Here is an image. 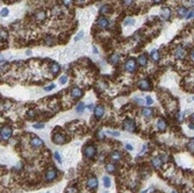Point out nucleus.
Returning a JSON list of instances; mask_svg holds the SVG:
<instances>
[{
    "label": "nucleus",
    "instance_id": "1",
    "mask_svg": "<svg viewBox=\"0 0 194 193\" xmlns=\"http://www.w3.org/2000/svg\"><path fill=\"white\" fill-rule=\"evenodd\" d=\"M83 154H84V157L87 160H91L97 155V148L92 144H89V146H85L84 149H83Z\"/></svg>",
    "mask_w": 194,
    "mask_h": 193
},
{
    "label": "nucleus",
    "instance_id": "2",
    "mask_svg": "<svg viewBox=\"0 0 194 193\" xmlns=\"http://www.w3.org/2000/svg\"><path fill=\"white\" fill-rule=\"evenodd\" d=\"M12 133H13V129L9 127V126H5L1 128L0 130V136H1V141H8L9 137L12 136Z\"/></svg>",
    "mask_w": 194,
    "mask_h": 193
},
{
    "label": "nucleus",
    "instance_id": "3",
    "mask_svg": "<svg viewBox=\"0 0 194 193\" xmlns=\"http://www.w3.org/2000/svg\"><path fill=\"white\" fill-rule=\"evenodd\" d=\"M123 129L125 130H127V132H129V133H133V132H135L136 130V125H135V122L133 121V120H130V119H126L125 121H123Z\"/></svg>",
    "mask_w": 194,
    "mask_h": 193
},
{
    "label": "nucleus",
    "instance_id": "4",
    "mask_svg": "<svg viewBox=\"0 0 194 193\" xmlns=\"http://www.w3.org/2000/svg\"><path fill=\"white\" fill-rule=\"evenodd\" d=\"M125 69L127 70L128 72H130V73L135 72V71H136V69H137V62H136L134 58H129V59L126 62Z\"/></svg>",
    "mask_w": 194,
    "mask_h": 193
},
{
    "label": "nucleus",
    "instance_id": "5",
    "mask_svg": "<svg viewBox=\"0 0 194 193\" xmlns=\"http://www.w3.org/2000/svg\"><path fill=\"white\" fill-rule=\"evenodd\" d=\"M52 142L55 144H64L66 142V138L62 133H55L52 135Z\"/></svg>",
    "mask_w": 194,
    "mask_h": 193
},
{
    "label": "nucleus",
    "instance_id": "6",
    "mask_svg": "<svg viewBox=\"0 0 194 193\" xmlns=\"http://www.w3.org/2000/svg\"><path fill=\"white\" fill-rule=\"evenodd\" d=\"M56 177H57V171H56L54 168L49 169V170L45 172V180H47V182H54V180L56 179Z\"/></svg>",
    "mask_w": 194,
    "mask_h": 193
},
{
    "label": "nucleus",
    "instance_id": "7",
    "mask_svg": "<svg viewBox=\"0 0 194 193\" xmlns=\"http://www.w3.org/2000/svg\"><path fill=\"white\" fill-rule=\"evenodd\" d=\"M138 87L142 91H149L151 89V84H150V81L148 79H142V80H139V83H138Z\"/></svg>",
    "mask_w": 194,
    "mask_h": 193
},
{
    "label": "nucleus",
    "instance_id": "8",
    "mask_svg": "<svg viewBox=\"0 0 194 193\" xmlns=\"http://www.w3.org/2000/svg\"><path fill=\"white\" fill-rule=\"evenodd\" d=\"M43 140L42 138H40V137H33L31 140H30V144H31V147L33 148H41L42 146H43Z\"/></svg>",
    "mask_w": 194,
    "mask_h": 193
},
{
    "label": "nucleus",
    "instance_id": "9",
    "mask_svg": "<svg viewBox=\"0 0 194 193\" xmlns=\"http://www.w3.org/2000/svg\"><path fill=\"white\" fill-rule=\"evenodd\" d=\"M151 163H152V166L155 168V169H161L162 168V165H163V158L161 156H157V157H153L152 158V161H151Z\"/></svg>",
    "mask_w": 194,
    "mask_h": 193
},
{
    "label": "nucleus",
    "instance_id": "10",
    "mask_svg": "<svg viewBox=\"0 0 194 193\" xmlns=\"http://www.w3.org/2000/svg\"><path fill=\"white\" fill-rule=\"evenodd\" d=\"M87 187L91 190H95L98 187V179L97 177H90L89 180H87Z\"/></svg>",
    "mask_w": 194,
    "mask_h": 193
},
{
    "label": "nucleus",
    "instance_id": "11",
    "mask_svg": "<svg viewBox=\"0 0 194 193\" xmlns=\"http://www.w3.org/2000/svg\"><path fill=\"white\" fill-rule=\"evenodd\" d=\"M108 25H109V21L106 19L105 16H100L99 19H98V26L100 27V28H102V29H105V28H107L108 27Z\"/></svg>",
    "mask_w": 194,
    "mask_h": 193
},
{
    "label": "nucleus",
    "instance_id": "12",
    "mask_svg": "<svg viewBox=\"0 0 194 193\" xmlns=\"http://www.w3.org/2000/svg\"><path fill=\"white\" fill-rule=\"evenodd\" d=\"M103 114H105V108H103V106H101V105L97 106L95 110H94V115H95V118H97V119H101Z\"/></svg>",
    "mask_w": 194,
    "mask_h": 193
},
{
    "label": "nucleus",
    "instance_id": "13",
    "mask_svg": "<svg viewBox=\"0 0 194 193\" xmlns=\"http://www.w3.org/2000/svg\"><path fill=\"white\" fill-rule=\"evenodd\" d=\"M166 127H167V125H166V121L164 119H158L157 120V128L161 132H165Z\"/></svg>",
    "mask_w": 194,
    "mask_h": 193
},
{
    "label": "nucleus",
    "instance_id": "14",
    "mask_svg": "<svg viewBox=\"0 0 194 193\" xmlns=\"http://www.w3.org/2000/svg\"><path fill=\"white\" fill-rule=\"evenodd\" d=\"M109 157H111V160L113 162H120L122 160V155H121L120 151H112Z\"/></svg>",
    "mask_w": 194,
    "mask_h": 193
},
{
    "label": "nucleus",
    "instance_id": "15",
    "mask_svg": "<svg viewBox=\"0 0 194 193\" xmlns=\"http://www.w3.org/2000/svg\"><path fill=\"white\" fill-rule=\"evenodd\" d=\"M71 97H73V98H80V97H83V91H81V89H79V87H72V90H71Z\"/></svg>",
    "mask_w": 194,
    "mask_h": 193
},
{
    "label": "nucleus",
    "instance_id": "16",
    "mask_svg": "<svg viewBox=\"0 0 194 193\" xmlns=\"http://www.w3.org/2000/svg\"><path fill=\"white\" fill-rule=\"evenodd\" d=\"M137 64H138V65H141V66H145V65L148 64L147 55H144V54L139 55V56H138V58H137Z\"/></svg>",
    "mask_w": 194,
    "mask_h": 193
},
{
    "label": "nucleus",
    "instance_id": "17",
    "mask_svg": "<svg viewBox=\"0 0 194 193\" xmlns=\"http://www.w3.org/2000/svg\"><path fill=\"white\" fill-rule=\"evenodd\" d=\"M174 56H175V58H178V59H181V58H184V57H185V50H184V48L179 47L177 50H175V52H174Z\"/></svg>",
    "mask_w": 194,
    "mask_h": 193
},
{
    "label": "nucleus",
    "instance_id": "18",
    "mask_svg": "<svg viewBox=\"0 0 194 193\" xmlns=\"http://www.w3.org/2000/svg\"><path fill=\"white\" fill-rule=\"evenodd\" d=\"M59 70H61V66H59L57 63H52V64L50 65V72L54 75V76H56V75L59 72Z\"/></svg>",
    "mask_w": 194,
    "mask_h": 193
},
{
    "label": "nucleus",
    "instance_id": "19",
    "mask_svg": "<svg viewBox=\"0 0 194 193\" xmlns=\"http://www.w3.org/2000/svg\"><path fill=\"white\" fill-rule=\"evenodd\" d=\"M161 13H162L163 19H165V20H169V19H170V16H171V9H170V8L164 7V8H162Z\"/></svg>",
    "mask_w": 194,
    "mask_h": 193
},
{
    "label": "nucleus",
    "instance_id": "20",
    "mask_svg": "<svg viewBox=\"0 0 194 193\" xmlns=\"http://www.w3.org/2000/svg\"><path fill=\"white\" fill-rule=\"evenodd\" d=\"M177 13H178V16L183 19V17H186V16H187L188 11H187L185 7L181 6V7H178V8H177Z\"/></svg>",
    "mask_w": 194,
    "mask_h": 193
},
{
    "label": "nucleus",
    "instance_id": "21",
    "mask_svg": "<svg viewBox=\"0 0 194 193\" xmlns=\"http://www.w3.org/2000/svg\"><path fill=\"white\" fill-rule=\"evenodd\" d=\"M152 114H153V111L150 108V107H144L142 108V115L144 118H152Z\"/></svg>",
    "mask_w": 194,
    "mask_h": 193
},
{
    "label": "nucleus",
    "instance_id": "22",
    "mask_svg": "<svg viewBox=\"0 0 194 193\" xmlns=\"http://www.w3.org/2000/svg\"><path fill=\"white\" fill-rule=\"evenodd\" d=\"M35 17H36V20L37 21H44L45 20V17H47V15H45V13L43 12V11H39V12H36L35 13Z\"/></svg>",
    "mask_w": 194,
    "mask_h": 193
},
{
    "label": "nucleus",
    "instance_id": "23",
    "mask_svg": "<svg viewBox=\"0 0 194 193\" xmlns=\"http://www.w3.org/2000/svg\"><path fill=\"white\" fill-rule=\"evenodd\" d=\"M119 62H120V56H119L117 54H114V55H112V56L109 57V63H111V64L115 65V64H117Z\"/></svg>",
    "mask_w": 194,
    "mask_h": 193
},
{
    "label": "nucleus",
    "instance_id": "24",
    "mask_svg": "<svg viewBox=\"0 0 194 193\" xmlns=\"http://www.w3.org/2000/svg\"><path fill=\"white\" fill-rule=\"evenodd\" d=\"M150 56H151V59H152L153 62L159 61V51H158V50H152L151 54H150Z\"/></svg>",
    "mask_w": 194,
    "mask_h": 193
},
{
    "label": "nucleus",
    "instance_id": "25",
    "mask_svg": "<svg viewBox=\"0 0 194 193\" xmlns=\"http://www.w3.org/2000/svg\"><path fill=\"white\" fill-rule=\"evenodd\" d=\"M106 171L109 172V173L115 172L116 171V166L114 165V163H108V164H106Z\"/></svg>",
    "mask_w": 194,
    "mask_h": 193
},
{
    "label": "nucleus",
    "instance_id": "26",
    "mask_svg": "<svg viewBox=\"0 0 194 193\" xmlns=\"http://www.w3.org/2000/svg\"><path fill=\"white\" fill-rule=\"evenodd\" d=\"M187 149L191 151V152H194V138H191L189 142L187 143Z\"/></svg>",
    "mask_w": 194,
    "mask_h": 193
},
{
    "label": "nucleus",
    "instance_id": "27",
    "mask_svg": "<svg viewBox=\"0 0 194 193\" xmlns=\"http://www.w3.org/2000/svg\"><path fill=\"white\" fill-rule=\"evenodd\" d=\"M84 108H85V106H84V102H78L77 104V106H76V111L78 112V113H83V111H84Z\"/></svg>",
    "mask_w": 194,
    "mask_h": 193
},
{
    "label": "nucleus",
    "instance_id": "28",
    "mask_svg": "<svg viewBox=\"0 0 194 193\" xmlns=\"http://www.w3.org/2000/svg\"><path fill=\"white\" fill-rule=\"evenodd\" d=\"M103 185H105V187H111V178L108 177V176H105L103 177Z\"/></svg>",
    "mask_w": 194,
    "mask_h": 193
},
{
    "label": "nucleus",
    "instance_id": "29",
    "mask_svg": "<svg viewBox=\"0 0 194 193\" xmlns=\"http://www.w3.org/2000/svg\"><path fill=\"white\" fill-rule=\"evenodd\" d=\"M108 12H109V6L108 5H103V6L100 7V13L101 14H106V13H108Z\"/></svg>",
    "mask_w": 194,
    "mask_h": 193
},
{
    "label": "nucleus",
    "instance_id": "30",
    "mask_svg": "<svg viewBox=\"0 0 194 193\" xmlns=\"http://www.w3.org/2000/svg\"><path fill=\"white\" fill-rule=\"evenodd\" d=\"M54 157H55V160H56L58 163H62V157H61V155L58 154V151H55V152H54Z\"/></svg>",
    "mask_w": 194,
    "mask_h": 193
},
{
    "label": "nucleus",
    "instance_id": "31",
    "mask_svg": "<svg viewBox=\"0 0 194 193\" xmlns=\"http://www.w3.org/2000/svg\"><path fill=\"white\" fill-rule=\"evenodd\" d=\"M133 23H134V19H131V17H128V19H126L125 22H123L125 26H129V25H133Z\"/></svg>",
    "mask_w": 194,
    "mask_h": 193
},
{
    "label": "nucleus",
    "instance_id": "32",
    "mask_svg": "<svg viewBox=\"0 0 194 193\" xmlns=\"http://www.w3.org/2000/svg\"><path fill=\"white\" fill-rule=\"evenodd\" d=\"M66 193H78V190L76 187H69L66 188Z\"/></svg>",
    "mask_w": 194,
    "mask_h": 193
},
{
    "label": "nucleus",
    "instance_id": "33",
    "mask_svg": "<svg viewBox=\"0 0 194 193\" xmlns=\"http://www.w3.org/2000/svg\"><path fill=\"white\" fill-rule=\"evenodd\" d=\"M33 127H34L35 129H43V128H44V125H43V124H35V125H33Z\"/></svg>",
    "mask_w": 194,
    "mask_h": 193
},
{
    "label": "nucleus",
    "instance_id": "34",
    "mask_svg": "<svg viewBox=\"0 0 194 193\" xmlns=\"http://www.w3.org/2000/svg\"><path fill=\"white\" fill-rule=\"evenodd\" d=\"M7 15H8V8L5 7V8L1 9V16H3V17H6Z\"/></svg>",
    "mask_w": 194,
    "mask_h": 193
},
{
    "label": "nucleus",
    "instance_id": "35",
    "mask_svg": "<svg viewBox=\"0 0 194 193\" xmlns=\"http://www.w3.org/2000/svg\"><path fill=\"white\" fill-rule=\"evenodd\" d=\"M107 134L112 135V136H115V137H119L120 136V133L119 132H112V130H107Z\"/></svg>",
    "mask_w": 194,
    "mask_h": 193
},
{
    "label": "nucleus",
    "instance_id": "36",
    "mask_svg": "<svg viewBox=\"0 0 194 193\" xmlns=\"http://www.w3.org/2000/svg\"><path fill=\"white\" fill-rule=\"evenodd\" d=\"M66 81H67V77H66V76H62L61 79H59V83H61L62 85H64V84H66Z\"/></svg>",
    "mask_w": 194,
    "mask_h": 193
},
{
    "label": "nucleus",
    "instance_id": "37",
    "mask_svg": "<svg viewBox=\"0 0 194 193\" xmlns=\"http://www.w3.org/2000/svg\"><path fill=\"white\" fill-rule=\"evenodd\" d=\"M6 39H7V33H6V30L1 29V41H5Z\"/></svg>",
    "mask_w": 194,
    "mask_h": 193
},
{
    "label": "nucleus",
    "instance_id": "38",
    "mask_svg": "<svg viewBox=\"0 0 194 193\" xmlns=\"http://www.w3.org/2000/svg\"><path fill=\"white\" fill-rule=\"evenodd\" d=\"M145 102H147L148 106H150V105L153 102V100L151 99V97H147V98H145Z\"/></svg>",
    "mask_w": 194,
    "mask_h": 193
},
{
    "label": "nucleus",
    "instance_id": "39",
    "mask_svg": "<svg viewBox=\"0 0 194 193\" xmlns=\"http://www.w3.org/2000/svg\"><path fill=\"white\" fill-rule=\"evenodd\" d=\"M54 89H55V85H54V84H51V85H49V86L44 87V90H45V91H51V90H54Z\"/></svg>",
    "mask_w": 194,
    "mask_h": 193
},
{
    "label": "nucleus",
    "instance_id": "40",
    "mask_svg": "<svg viewBox=\"0 0 194 193\" xmlns=\"http://www.w3.org/2000/svg\"><path fill=\"white\" fill-rule=\"evenodd\" d=\"M83 36H84V33H83V31H80V33H79V34L77 35V36H76V41H78V40H80V39H81Z\"/></svg>",
    "mask_w": 194,
    "mask_h": 193
},
{
    "label": "nucleus",
    "instance_id": "41",
    "mask_svg": "<svg viewBox=\"0 0 194 193\" xmlns=\"http://www.w3.org/2000/svg\"><path fill=\"white\" fill-rule=\"evenodd\" d=\"M194 16V11H191V12H188V14H187V19H191V17H193Z\"/></svg>",
    "mask_w": 194,
    "mask_h": 193
},
{
    "label": "nucleus",
    "instance_id": "42",
    "mask_svg": "<svg viewBox=\"0 0 194 193\" xmlns=\"http://www.w3.org/2000/svg\"><path fill=\"white\" fill-rule=\"evenodd\" d=\"M71 3H72V0H63V4H64V5H66V6H67V5H70Z\"/></svg>",
    "mask_w": 194,
    "mask_h": 193
},
{
    "label": "nucleus",
    "instance_id": "43",
    "mask_svg": "<svg viewBox=\"0 0 194 193\" xmlns=\"http://www.w3.org/2000/svg\"><path fill=\"white\" fill-rule=\"evenodd\" d=\"M123 3L126 5H130V4H133V0H123Z\"/></svg>",
    "mask_w": 194,
    "mask_h": 193
},
{
    "label": "nucleus",
    "instance_id": "44",
    "mask_svg": "<svg viewBox=\"0 0 194 193\" xmlns=\"http://www.w3.org/2000/svg\"><path fill=\"white\" fill-rule=\"evenodd\" d=\"M126 149L127 150H133V146L131 144H126Z\"/></svg>",
    "mask_w": 194,
    "mask_h": 193
},
{
    "label": "nucleus",
    "instance_id": "45",
    "mask_svg": "<svg viewBox=\"0 0 194 193\" xmlns=\"http://www.w3.org/2000/svg\"><path fill=\"white\" fill-rule=\"evenodd\" d=\"M188 3H189V6L194 7V0H188Z\"/></svg>",
    "mask_w": 194,
    "mask_h": 193
},
{
    "label": "nucleus",
    "instance_id": "46",
    "mask_svg": "<svg viewBox=\"0 0 194 193\" xmlns=\"http://www.w3.org/2000/svg\"><path fill=\"white\" fill-rule=\"evenodd\" d=\"M28 116H29V118H33V116H34V112H33V111L28 112Z\"/></svg>",
    "mask_w": 194,
    "mask_h": 193
},
{
    "label": "nucleus",
    "instance_id": "47",
    "mask_svg": "<svg viewBox=\"0 0 194 193\" xmlns=\"http://www.w3.org/2000/svg\"><path fill=\"white\" fill-rule=\"evenodd\" d=\"M188 127H189V129L194 130V125H193V124H189V125H188Z\"/></svg>",
    "mask_w": 194,
    "mask_h": 193
},
{
    "label": "nucleus",
    "instance_id": "48",
    "mask_svg": "<svg viewBox=\"0 0 194 193\" xmlns=\"http://www.w3.org/2000/svg\"><path fill=\"white\" fill-rule=\"evenodd\" d=\"M76 1L78 3V4H83V3H85L86 0H76Z\"/></svg>",
    "mask_w": 194,
    "mask_h": 193
},
{
    "label": "nucleus",
    "instance_id": "49",
    "mask_svg": "<svg viewBox=\"0 0 194 193\" xmlns=\"http://www.w3.org/2000/svg\"><path fill=\"white\" fill-rule=\"evenodd\" d=\"M93 52H94V54H99V51H98L97 48H93Z\"/></svg>",
    "mask_w": 194,
    "mask_h": 193
},
{
    "label": "nucleus",
    "instance_id": "50",
    "mask_svg": "<svg viewBox=\"0 0 194 193\" xmlns=\"http://www.w3.org/2000/svg\"><path fill=\"white\" fill-rule=\"evenodd\" d=\"M162 0H153V3H156V4H158V3H161Z\"/></svg>",
    "mask_w": 194,
    "mask_h": 193
},
{
    "label": "nucleus",
    "instance_id": "51",
    "mask_svg": "<svg viewBox=\"0 0 194 193\" xmlns=\"http://www.w3.org/2000/svg\"><path fill=\"white\" fill-rule=\"evenodd\" d=\"M89 110H93V105H89Z\"/></svg>",
    "mask_w": 194,
    "mask_h": 193
},
{
    "label": "nucleus",
    "instance_id": "52",
    "mask_svg": "<svg viewBox=\"0 0 194 193\" xmlns=\"http://www.w3.org/2000/svg\"><path fill=\"white\" fill-rule=\"evenodd\" d=\"M192 120H193V121H194V113H193V114H192Z\"/></svg>",
    "mask_w": 194,
    "mask_h": 193
},
{
    "label": "nucleus",
    "instance_id": "53",
    "mask_svg": "<svg viewBox=\"0 0 194 193\" xmlns=\"http://www.w3.org/2000/svg\"><path fill=\"white\" fill-rule=\"evenodd\" d=\"M192 57H194V50L192 51Z\"/></svg>",
    "mask_w": 194,
    "mask_h": 193
},
{
    "label": "nucleus",
    "instance_id": "54",
    "mask_svg": "<svg viewBox=\"0 0 194 193\" xmlns=\"http://www.w3.org/2000/svg\"><path fill=\"white\" fill-rule=\"evenodd\" d=\"M147 192H148V191H143V192H142V193H147Z\"/></svg>",
    "mask_w": 194,
    "mask_h": 193
},
{
    "label": "nucleus",
    "instance_id": "55",
    "mask_svg": "<svg viewBox=\"0 0 194 193\" xmlns=\"http://www.w3.org/2000/svg\"><path fill=\"white\" fill-rule=\"evenodd\" d=\"M48 193H54V192H48Z\"/></svg>",
    "mask_w": 194,
    "mask_h": 193
},
{
    "label": "nucleus",
    "instance_id": "56",
    "mask_svg": "<svg viewBox=\"0 0 194 193\" xmlns=\"http://www.w3.org/2000/svg\"><path fill=\"white\" fill-rule=\"evenodd\" d=\"M193 101H194V97H193Z\"/></svg>",
    "mask_w": 194,
    "mask_h": 193
},
{
    "label": "nucleus",
    "instance_id": "57",
    "mask_svg": "<svg viewBox=\"0 0 194 193\" xmlns=\"http://www.w3.org/2000/svg\"><path fill=\"white\" fill-rule=\"evenodd\" d=\"M172 193H175V192H172Z\"/></svg>",
    "mask_w": 194,
    "mask_h": 193
},
{
    "label": "nucleus",
    "instance_id": "58",
    "mask_svg": "<svg viewBox=\"0 0 194 193\" xmlns=\"http://www.w3.org/2000/svg\"><path fill=\"white\" fill-rule=\"evenodd\" d=\"M106 193H108V192H106Z\"/></svg>",
    "mask_w": 194,
    "mask_h": 193
}]
</instances>
